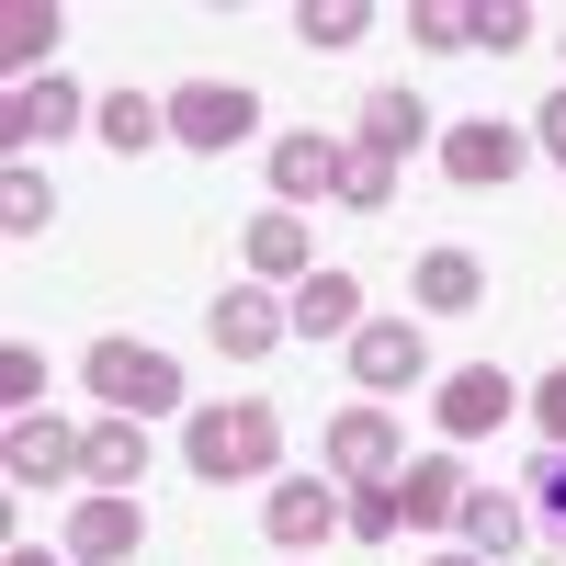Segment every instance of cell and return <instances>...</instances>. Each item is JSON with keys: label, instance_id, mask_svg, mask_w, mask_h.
Returning a JSON list of instances; mask_svg holds the SVG:
<instances>
[{"label": "cell", "instance_id": "cell-13", "mask_svg": "<svg viewBox=\"0 0 566 566\" xmlns=\"http://www.w3.org/2000/svg\"><path fill=\"white\" fill-rule=\"evenodd\" d=\"M57 34H69V12H57V0H12V12H0V69H12V91H23V80H45Z\"/></svg>", "mask_w": 566, "mask_h": 566}, {"label": "cell", "instance_id": "cell-6", "mask_svg": "<svg viewBox=\"0 0 566 566\" xmlns=\"http://www.w3.org/2000/svg\"><path fill=\"white\" fill-rule=\"evenodd\" d=\"M261 533H272L283 555H306L317 533H340V488H328V476H272V488H261Z\"/></svg>", "mask_w": 566, "mask_h": 566}, {"label": "cell", "instance_id": "cell-19", "mask_svg": "<svg viewBox=\"0 0 566 566\" xmlns=\"http://www.w3.org/2000/svg\"><path fill=\"white\" fill-rule=\"evenodd\" d=\"M419 306H431V317H464V306H476L488 295V272H476V250H419Z\"/></svg>", "mask_w": 566, "mask_h": 566}, {"label": "cell", "instance_id": "cell-21", "mask_svg": "<svg viewBox=\"0 0 566 566\" xmlns=\"http://www.w3.org/2000/svg\"><path fill=\"white\" fill-rule=\"evenodd\" d=\"M80 476H114V488L148 476V419H114V408H103V431L80 442Z\"/></svg>", "mask_w": 566, "mask_h": 566}, {"label": "cell", "instance_id": "cell-24", "mask_svg": "<svg viewBox=\"0 0 566 566\" xmlns=\"http://www.w3.org/2000/svg\"><path fill=\"white\" fill-rule=\"evenodd\" d=\"M340 205H352V216H386V205H397V159L340 148Z\"/></svg>", "mask_w": 566, "mask_h": 566}, {"label": "cell", "instance_id": "cell-4", "mask_svg": "<svg viewBox=\"0 0 566 566\" xmlns=\"http://www.w3.org/2000/svg\"><path fill=\"white\" fill-rule=\"evenodd\" d=\"M431 374V340H419L408 317H363L352 328V386H374V408H386L397 386H419Z\"/></svg>", "mask_w": 566, "mask_h": 566}, {"label": "cell", "instance_id": "cell-7", "mask_svg": "<svg viewBox=\"0 0 566 566\" xmlns=\"http://www.w3.org/2000/svg\"><path fill=\"white\" fill-rule=\"evenodd\" d=\"M352 148L408 159V148H442V125H431V103H419V91H363V103H352Z\"/></svg>", "mask_w": 566, "mask_h": 566}, {"label": "cell", "instance_id": "cell-29", "mask_svg": "<svg viewBox=\"0 0 566 566\" xmlns=\"http://www.w3.org/2000/svg\"><path fill=\"white\" fill-rule=\"evenodd\" d=\"M0 397H12V419H34V397H45V352H34V340L0 352Z\"/></svg>", "mask_w": 566, "mask_h": 566}, {"label": "cell", "instance_id": "cell-33", "mask_svg": "<svg viewBox=\"0 0 566 566\" xmlns=\"http://www.w3.org/2000/svg\"><path fill=\"white\" fill-rule=\"evenodd\" d=\"M0 566H57V555H34V544H12V555H0Z\"/></svg>", "mask_w": 566, "mask_h": 566}, {"label": "cell", "instance_id": "cell-34", "mask_svg": "<svg viewBox=\"0 0 566 566\" xmlns=\"http://www.w3.org/2000/svg\"><path fill=\"white\" fill-rule=\"evenodd\" d=\"M442 566H476V555H442Z\"/></svg>", "mask_w": 566, "mask_h": 566}, {"label": "cell", "instance_id": "cell-2", "mask_svg": "<svg viewBox=\"0 0 566 566\" xmlns=\"http://www.w3.org/2000/svg\"><path fill=\"white\" fill-rule=\"evenodd\" d=\"M91 397H103L114 419H170L181 408V363L159 352V340H91Z\"/></svg>", "mask_w": 566, "mask_h": 566}, {"label": "cell", "instance_id": "cell-15", "mask_svg": "<svg viewBox=\"0 0 566 566\" xmlns=\"http://www.w3.org/2000/svg\"><path fill=\"white\" fill-rule=\"evenodd\" d=\"M453 510H464V464H453V453H431V464H397V522H408V533H442Z\"/></svg>", "mask_w": 566, "mask_h": 566}, {"label": "cell", "instance_id": "cell-25", "mask_svg": "<svg viewBox=\"0 0 566 566\" xmlns=\"http://www.w3.org/2000/svg\"><path fill=\"white\" fill-rule=\"evenodd\" d=\"M522 510H533V533L566 555V442H544V464H533V499H522Z\"/></svg>", "mask_w": 566, "mask_h": 566}, {"label": "cell", "instance_id": "cell-28", "mask_svg": "<svg viewBox=\"0 0 566 566\" xmlns=\"http://www.w3.org/2000/svg\"><path fill=\"white\" fill-rule=\"evenodd\" d=\"M533 23H544V12H522V0H488V12H476V45H488V57H522Z\"/></svg>", "mask_w": 566, "mask_h": 566}, {"label": "cell", "instance_id": "cell-14", "mask_svg": "<svg viewBox=\"0 0 566 566\" xmlns=\"http://www.w3.org/2000/svg\"><path fill=\"white\" fill-rule=\"evenodd\" d=\"M283 317H295V340H352V328H363V283L352 272H306Z\"/></svg>", "mask_w": 566, "mask_h": 566}, {"label": "cell", "instance_id": "cell-8", "mask_svg": "<svg viewBox=\"0 0 566 566\" xmlns=\"http://www.w3.org/2000/svg\"><path fill=\"white\" fill-rule=\"evenodd\" d=\"M283 328H295V317H283V295H261V283H239V295H216V306H205V340H216L227 363H261Z\"/></svg>", "mask_w": 566, "mask_h": 566}, {"label": "cell", "instance_id": "cell-30", "mask_svg": "<svg viewBox=\"0 0 566 566\" xmlns=\"http://www.w3.org/2000/svg\"><path fill=\"white\" fill-rule=\"evenodd\" d=\"M295 23H306V45H352V34H363L374 12H363V0H306Z\"/></svg>", "mask_w": 566, "mask_h": 566}, {"label": "cell", "instance_id": "cell-3", "mask_svg": "<svg viewBox=\"0 0 566 566\" xmlns=\"http://www.w3.org/2000/svg\"><path fill=\"white\" fill-rule=\"evenodd\" d=\"M250 125H261V103H250L239 80H181V91H170V136H181V148H205V159L239 148Z\"/></svg>", "mask_w": 566, "mask_h": 566}, {"label": "cell", "instance_id": "cell-12", "mask_svg": "<svg viewBox=\"0 0 566 566\" xmlns=\"http://www.w3.org/2000/svg\"><path fill=\"white\" fill-rule=\"evenodd\" d=\"M272 193H283V205H317V193L340 205V136H306V125L272 136Z\"/></svg>", "mask_w": 566, "mask_h": 566}, {"label": "cell", "instance_id": "cell-9", "mask_svg": "<svg viewBox=\"0 0 566 566\" xmlns=\"http://www.w3.org/2000/svg\"><path fill=\"white\" fill-rule=\"evenodd\" d=\"M136 544H148V522H136V499L103 488V499H80L69 510V566H125Z\"/></svg>", "mask_w": 566, "mask_h": 566}, {"label": "cell", "instance_id": "cell-23", "mask_svg": "<svg viewBox=\"0 0 566 566\" xmlns=\"http://www.w3.org/2000/svg\"><path fill=\"white\" fill-rule=\"evenodd\" d=\"M340 533H363V544L408 533V522H397V488H386V476H352V488H340Z\"/></svg>", "mask_w": 566, "mask_h": 566}, {"label": "cell", "instance_id": "cell-26", "mask_svg": "<svg viewBox=\"0 0 566 566\" xmlns=\"http://www.w3.org/2000/svg\"><path fill=\"white\" fill-rule=\"evenodd\" d=\"M408 34L431 45V57H464V45H476V12H464V0H419V12H408Z\"/></svg>", "mask_w": 566, "mask_h": 566}, {"label": "cell", "instance_id": "cell-22", "mask_svg": "<svg viewBox=\"0 0 566 566\" xmlns=\"http://www.w3.org/2000/svg\"><path fill=\"white\" fill-rule=\"evenodd\" d=\"M91 125H103L114 159H136V148H159V136H170V103H136V91H114V103H91Z\"/></svg>", "mask_w": 566, "mask_h": 566}, {"label": "cell", "instance_id": "cell-18", "mask_svg": "<svg viewBox=\"0 0 566 566\" xmlns=\"http://www.w3.org/2000/svg\"><path fill=\"white\" fill-rule=\"evenodd\" d=\"M80 442H91V431H69V419H45V408L12 419V476H23V488H34V476H80Z\"/></svg>", "mask_w": 566, "mask_h": 566}, {"label": "cell", "instance_id": "cell-16", "mask_svg": "<svg viewBox=\"0 0 566 566\" xmlns=\"http://www.w3.org/2000/svg\"><path fill=\"white\" fill-rule=\"evenodd\" d=\"M0 125H12V148H23V136H80V125H91V103H80L57 69H45V80H23V91H12V114H0Z\"/></svg>", "mask_w": 566, "mask_h": 566}, {"label": "cell", "instance_id": "cell-20", "mask_svg": "<svg viewBox=\"0 0 566 566\" xmlns=\"http://www.w3.org/2000/svg\"><path fill=\"white\" fill-rule=\"evenodd\" d=\"M239 250H250V272H261V283H283V272L306 283V272H317V261H306V216H283V205H272V216H250V239H239Z\"/></svg>", "mask_w": 566, "mask_h": 566}, {"label": "cell", "instance_id": "cell-17", "mask_svg": "<svg viewBox=\"0 0 566 566\" xmlns=\"http://www.w3.org/2000/svg\"><path fill=\"white\" fill-rule=\"evenodd\" d=\"M453 533H464V555L488 566V555H510V544L533 533V510H522V499H499V488H464V510H453Z\"/></svg>", "mask_w": 566, "mask_h": 566}, {"label": "cell", "instance_id": "cell-27", "mask_svg": "<svg viewBox=\"0 0 566 566\" xmlns=\"http://www.w3.org/2000/svg\"><path fill=\"white\" fill-rule=\"evenodd\" d=\"M45 216H57V193L12 159V181H0V227H12V239H45Z\"/></svg>", "mask_w": 566, "mask_h": 566}, {"label": "cell", "instance_id": "cell-1", "mask_svg": "<svg viewBox=\"0 0 566 566\" xmlns=\"http://www.w3.org/2000/svg\"><path fill=\"white\" fill-rule=\"evenodd\" d=\"M181 464H193L205 488H239V476H272L283 464V408L272 397H216L181 419Z\"/></svg>", "mask_w": 566, "mask_h": 566}, {"label": "cell", "instance_id": "cell-5", "mask_svg": "<svg viewBox=\"0 0 566 566\" xmlns=\"http://www.w3.org/2000/svg\"><path fill=\"white\" fill-rule=\"evenodd\" d=\"M533 159V136L522 125H499V114H464V125H442V170L464 181V193H476V181H510Z\"/></svg>", "mask_w": 566, "mask_h": 566}, {"label": "cell", "instance_id": "cell-11", "mask_svg": "<svg viewBox=\"0 0 566 566\" xmlns=\"http://www.w3.org/2000/svg\"><path fill=\"white\" fill-rule=\"evenodd\" d=\"M328 464H340V488L352 476H397V408H340V419H328Z\"/></svg>", "mask_w": 566, "mask_h": 566}, {"label": "cell", "instance_id": "cell-31", "mask_svg": "<svg viewBox=\"0 0 566 566\" xmlns=\"http://www.w3.org/2000/svg\"><path fill=\"white\" fill-rule=\"evenodd\" d=\"M533 419H544V442H566V363H555L544 386H533Z\"/></svg>", "mask_w": 566, "mask_h": 566}, {"label": "cell", "instance_id": "cell-32", "mask_svg": "<svg viewBox=\"0 0 566 566\" xmlns=\"http://www.w3.org/2000/svg\"><path fill=\"white\" fill-rule=\"evenodd\" d=\"M533 148H544V159H555V170H566V91H555V103H544V114H533Z\"/></svg>", "mask_w": 566, "mask_h": 566}, {"label": "cell", "instance_id": "cell-10", "mask_svg": "<svg viewBox=\"0 0 566 566\" xmlns=\"http://www.w3.org/2000/svg\"><path fill=\"white\" fill-rule=\"evenodd\" d=\"M431 408H442V431H453V442H488L522 397H510V374H499V363H464V374H442V397H431Z\"/></svg>", "mask_w": 566, "mask_h": 566}]
</instances>
